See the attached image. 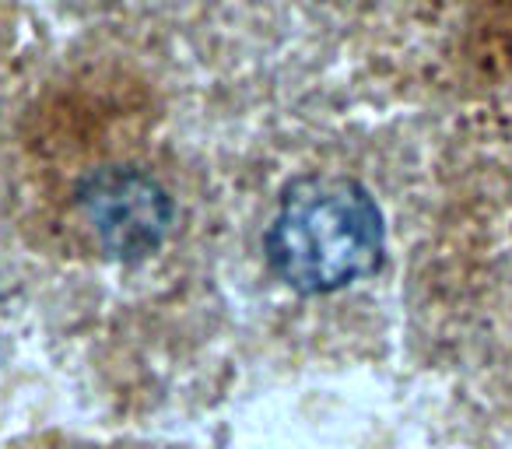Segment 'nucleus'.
I'll use <instances>...</instances> for the list:
<instances>
[{
  "label": "nucleus",
  "mask_w": 512,
  "mask_h": 449,
  "mask_svg": "<svg viewBox=\"0 0 512 449\" xmlns=\"http://www.w3.org/2000/svg\"><path fill=\"white\" fill-rule=\"evenodd\" d=\"M264 253L285 288L330 295L365 281L386 260V221L376 197L348 176L288 183L264 232Z\"/></svg>",
  "instance_id": "obj_1"
},
{
  "label": "nucleus",
  "mask_w": 512,
  "mask_h": 449,
  "mask_svg": "<svg viewBox=\"0 0 512 449\" xmlns=\"http://www.w3.org/2000/svg\"><path fill=\"white\" fill-rule=\"evenodd\" d=\"M88 236L109 260L137 264L155 257L172 229V197L155 176L134 165H102L78 186Z\"/></svg>",
  "instance_id": "obj_2"
}]
</instances>
